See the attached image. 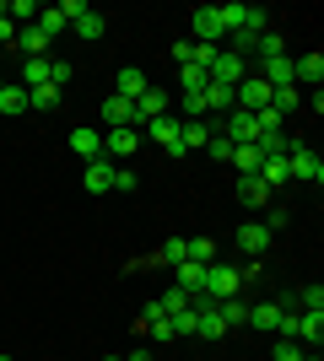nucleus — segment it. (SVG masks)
I'll return each mask as SVG.
<instances>
[{
	"label": "nucleus",
	"mask_w": 324,
	"mask_h": 361,
	"mask_svg": "<svg viewBox=\"0 0 324 361\" xmlns=\"http://www.w3.org/2000/svg\"><path fill=\"white\" fill-rule=\"evenodd\" d=\"M189 38H195V44H211V49H222V38H227L222 6H195V11H189Z\"/></svg>",
	"instance_id": "obj_3"
},
{
	"label": "nucleus",
	"mask_w": 324,
	"mask_h": 361,
	"mask_svg": "<svg viewBox=\"0 0 324 361\" xmlns=\"http://www.w3.org/2000/svg\"><path fill=\"white\" fill-rule=\"evenodd\" d=\"M0 87H6V71H0Z\"/></svg>",
	"instance_id": "obj_44"
},
{
	"label": "nucleus",
	"mask_w": 324,
	"mask_h": 361,
	"mask_svg": "<svg viewBox=\"0 0 324 361\" xmlns=\"http://www.w3.org/2000/svg\"><path fill=\"white\" fill-rule=\"evenodd\" d=\"M287 173H292V183H324V162L308 151V140L287 135Z\"/></svg>",
	"instance_id": "obj_1"
},
{
	"label": "nucleus",
	"mask_w": 324,
	"mask_h": 361,
	"mask_svg": "<svg viewBox=\"0 0 324 361\" xmlns=\"http://www.w3.org/2000/svg\"><path fill=\"white\" fill-rule=\"evenodd\" d=\"M173 275H179V291H184V297H195V291H200V281H205V264L184 259V264H173Z\"/></svg>",
	"instance_id": "obj_22"
},
{
	"label": "nucleus",
	"mask_w": 324,
	"mask_h": 361,
	"mask_svg": "<svg viewBox=\"0 0 324 361\" xmlns=\"http://www.w3.org/2000/svg\"><path fill=\"white\" fill-rule=\"evenodd\" d=\"M0 361H11V356H0Z\"/></svg>",
	"instance_id": "obj_45"
},
{
	"label": "nucleus",
	"mask_w": 324,
	"mask_h": 361,
	"mask_svg": "<svg viewBox=\"0 0 324 361\" xmlns=\"http://www.w3.org/2000/svg\"><path fill=\"white\" fill-rule=\"evenodd\" d=\"M114 189H119V195H130V189H140V178H136V173H130V167H114Z\"/></svg>",
	"instance_id": "obj_35"
},
{
	"label": "nucleus",
	"mask_w": 324,
	"mask_h": 361,
	"mask_svg": "<svg viewBox=\"0 0 324 361\" xmlns=\"http://www.w3.org/2000/svg\"><path fill=\"white\" fill-rule=\"evenodd\" d=\"M205 151H211L216 162H232V140H227V135H222V130H216V135H211V140H205Z\"/></svg>",
	"instance_id": "obj_34"
},
{
	"label": "nucleus",
	"mask_w": 324,
	"mask_h": 361,
	"mask_svg": "<svg viewBox=\"0 0 324 361\" xmlns=\"http://www.w3.org/2000/svg\"><path fill=\"white\" fill-rule=\"evenodd\" d=\"M0 114H6V119H16V114H28V87H16V81H6V87H0Z\"/></svg>",
	"instance_id": "obj_20"
},
{
	"label": "nucleus",
	"mask_w": 324,
	"mask_h": 361,
	"mask_svg": "<svg viewBox=\"0 0 324 361\" xmlns=\"http://www.w3.org/2000/svg\"><path fill=\"white\" fill-rule=\"evenodd\" d=\"M146 334H152L157 345H168V340H179V334H173V324H168V318H157V324H152V329H146Z\"/></svg>",
	"instance_id": "obj_39"
},
{
	"label": "nucleus",
	"mask_w": 324,
	"mask_h": 361,
	"mask_svg": "<svg viewBox=\"0 0 324 361\" xmlns=\"http://www.w3.org/2000/svg\"><path fill=\"white\" fill-rule=\"evenodd\" d=\"M71 151H76L81 162H97V157H103V130H92V124L71 130Z\"/></svg>",
	"instance_id": "obj_12"
},
{
	"label": "nucleus",
	"mask_w": 324,
	"mask_h": 361,
	"mask_svg": "<svg viewBox=\"0 0 324 361\" xmlns=\"http://www.w3.org/2000/svg\"><path fill=\"white\" fill-rule=\"evenodd\" d=\"M184 259H195V264H211V259H216V243H211V238H184Z\"/></svg>",
	"instance_id": "obj_29"
},
{
	"label": "nucleus",
	"mask_w": 324,
	"mask_h": 361,
	"mask_svg": "<svg viewBox=\"0 0 324 361\" xmlns=\"http://www.w3.org/2000/svg\"><path fill=\"white\" fill-rule=\"evenodd\" d=\"M179 124H184V119H179V114H162V119H152V124H140V135H146V140H157V146L168 151L173 140H179Z\"/></svg>",
	"instance_id": "obj_15"
},
{
	"label": "nucleus",
	"mask_w": 324,
	"mask_h": 361,
	"mask_svg": "<svg viewBox=\"0 0 324 361\" xmlns=\"http://www.w3.org/2000/svg\"><path fill=\"white\" fill-rule=\"evenodd\" d=\"M103 361H124V356H103Z\"/></svg>",
	"instance_id": "obj_43"
},
{
	"label": "nucleus",
	"mask_w": 324,
	"mask_h": 361,
	"mask_svg": "<svg viewBox=\"0 0 324 361\" xmlns=\"http://www.w3.org/2000/svg\"><path fill=\"white\" fill-rule=\"evenodd\" d=\"M71 75H76V65H71V60H49V81H54V87H65Z\"/></svg>",
	"instance_id": "obj_36"
},
{
	"label": "nucleus",
	"mask_w": 324,
	"mask_h": 361,
	"mask_svg": "<svg viewBox=\"0 0 324 361\" xmlns=\"http://www.w3.org/2000/svg\"><path fill=\"white\" fill-rule=\"evenodd\" d=\"M168 324H173V334H179V340H189V334H195V324H200V313H195V302H189L184 313H173Z\"/></svg>",
	"instance_id": "obj_32"
},
{
	"label": "nucleus",
	"mask_w": 324,
	"mask_h": 361,
	"mask_svg": "<svg viewBox=\"0 0 324 361\" xmlns=\"http://www.w3.org/2000/svg\"><path fill=\"white\" fill-rule=\"evenodd\" d=\"M54 11H60L65 22H76V16H87V0H60V6H54Z\"/></svg>",
	"instance_id": "obj_38"
},
{
	"label": "nucleus",
	"mask_w": 324,
	"mask_h": 361,
	"mask_svg": "<svg viewBox=\"0 0 324 361\" xmlns=\"http://www.w3.org/2000/svg\"><path fill=\"white\" fill-rule=\"evenodd\" d=\"M200 103H205V114H232V87H222V81H205Z\"/></svg>",
	"instance_id": "obj_19"
},
{
	"label": "nucleus",
	"mask_w": 324,
	"mask_h": 361,
	"mask_svg": "<svg viewBox=\"0 0 324 361\" xmlns=\"http://www.w3.org/2000/svg\"><path fill=\"white\" fill-rule=\"evenodd\" d=\"M28 108H44V114H49V108H60V87H54V81L32 87V92H28Z\"/></svg>",
	"instance_id": "obj_28"
},
{
	"label": "nucleus",
	"mask_w": 324,
	"mask_h": 361,
	"mask_svg": "<svg viewBox=\"0 0 324 361\" xmlns=\"http://www.w3.org/2000/svg\"><path fill=\"white\" fill-rule=\"evenodd\" d=\"M270 361H303V345H297L292 334H276V345H270Z\"/></svg>",
	"instance_id": "obj_31"
},
{
	"label": "nucleus",
	"mask_w": 324,
	"mask_h": 361,
	"mask_svg": "<svg viewBox=\"0 0 324 361\" xmlns=\"http://www.w3.org/2000/svg\"><path fill=\"white\" fill-rule=\"evenodd\" d=\"M157 307H162V313L173 318V313H184V307H189V297H184V291H179V286H173L168 297H157Z\"/></svg>",
	"instance_id": "obj_33"
},
{
	"label": "nucleus",
	"mask_w": 324,
	"mask_h": 361,
	"mask_svg": "<svg viewBox=\"0 0 324 361\" xmlns=\"http://www.w3.org/2000/svg\"><path fill=\"white\" fill-rule=\"evenodd\" d=\"M162 114H173V97H168V92H162V87H146V92H140V97H136V119H130V124H136V130H140V124L162 119Z\"/></svg>",
	"instance_id": "obj_5"
},
{
	"label": "nucleus",
	"mask_w": 324,
	"mask_h": 361,
	"mask_svg": "<svg viewBox=\"0 0 324 361\" xmlns=\"http://www.w3.org/2000/svg\"><path fill=\"white\" fill-rule=\"evenodd\" d=\"M270 108L287 119V114H297V108H303V92H297V87H270Z\"/></svg>",
	"instance_id": "obj_24"
},
{
	"label": "nucleus",
	"mask_w": 324,
	"mask_h": 361,
	"mask_svg": "<svg viewBox=\"0 0 324 361\" xmlns=\"http://www.w3.org/2000/svg\"><path fill=\"white\" fill-rule=\"evenodd\" d=\"M71 27H76L81 38H87V44H97V38H103V32H108V16H103V11H92V6H87V16H76V22H71Z\"/></svg>",
	"instance_id": "obj_23"
},
{
	"label": "nucleus",
	"mask_w": 324,
	"mask_h": 361,
	"mask_svg": "<svg viewBox=\"0 0 324 361\" xmlns=\"http://www.w3.org/2000/svg\"><path fill=\"white\" fill-rule=\"evenodd\" d=\"M0 60H6V54H0Z\"/></svg>",
	"instance_id": "obj_46"
},
{
	"label": "nucleus",
	"mask_w": 324,
	"mask_h": 361,
	"mask_svg": "<svg viewBox=\"0 0 324 361\" xmlns=\"http://www.w3.org/2000/svg\"><path fill=\"white\" fill-rule=\"evenodd\" d=\"M179 75H184V92H205V81H211V75H205V71H195V65H184Z\"/></svg>",
	"instance_id": "obj_37"
},
{
	"label": "nucleus",
	"mask_w": 324,
	"mask_h": 361,
	"mask_svg": "<svg viewBox=\"0 0 324 361\" xmlns=\"http://www.w3.org/2000/svg\"><path fill=\"white\" fill-rule=\"evenodd\" d=\"M216 307H222V324H227V329H238V324L248 318V302L244 297H227V302H216Z\"/></svg>",
	"instance_id": "obj_30"
},
{
	"label": "nucleus",
	"mask_w": 324,
	"mask_h": 361,
	"mask_svg": "<svg viewBox=\"0 0 324 361\" xmlns=\"http://www.w3.org/2000/svg\"><path fill=\"white\" fill-rule=\"evenodd\" d=\"M324 81V54H303V60H292V87L297 92H319Z\"/></svg>",
	"instance_id": "obj_10"
},
{
	"label": "nucleus",
	"mask_w": 324,
	"mask_h": 361,
	"mask_svg": "<svg viewBox=\"0 0 324 361\" xmlns=\"http://www.w3.org/2000/svg\"><path fill=\"white\" fill-rule=\"evenodd\" d=\"M232 108H244V114L270 108V81H265V75H244V81L232 87Z\"/></svg>",
	"instance_id": "obj_4"
},
{
	"label": "nucleus",
	"mask_w": 324,
	"mask_h": 361,
	"mask_svg": "<svg viewBox=\"0 0 324 361\" xmlns=\"http://www.w3.org/2000/svg\"><path fill=\"white\" fill-rule=\"evenodd\" d=\"M238 200H244L248 211H260V205H270V189H265L260 173H248V178H238Z\"/></svg>",
	"instance_id": "obj_18"
},
{
	"label": "nucleus",
	"mask_w": 324,
	"mask_h": 361,
	"mask_svg": "<svg viewBox=\"0 0 324 361\" xmlns=\"http://www.w3.org/2000/svg\"><path fill=\"white\" fill-rule=\"evenodd\" d=\"M238 275H244V286H248V281H260V275H265V259H248Z\"/></svg>",
	"instance_id": "obj_40"
},
{
	"label": "nucleus",
	"mask_w": 324,
	"mask_h": 361,
	"mask_svg": "<svg viewBox=\"0 0 324 361\" xmlns=\"http://www.w3.org/2000/svg\"><path fill=\"white\" fill-rule=\"evenodd\" d=\"M260 178H265V189H287V183H292V173H287V151L265 157V162H260Z\"/></svg>",
	"instance_id": "obj_17"
},
{
	"label": "nucleus",
	"mask_w": 324,
	"mask_h": 361,
	"mask_svg": "<svg viewBox=\"0 0 324 361\" xmlns=\"http://www.w3.org/2000/svg\"><path fill=\"white\" fill-rule=\"evenodd\" d=\"M140 151V130L119 124V130H103V157L108 162H124V157H136Z\"/></svg>",
	"instance_id": "obj_6"
},
{
	"label": "nucleus",
	"mask_w": 324,
	"mask_h": 361,
	"mask_svg": "<svg viewBox=\"0 0 324 361\" xmlns=\"http://www.w3.org/2000/svg\"><path fill=\"white\" fill-rule=\"evenodd\" d=\"M114 167L119 162H108V157H97V162H87V189H92V195H108V189H114Z\"/></svg>",
	"instance_id": "obj_16"
},
{
	"label": "nucleus",
	"mask_w": 324,
	"mask_h": 361,
	"mask_svg": "<svg viewBox=\"0 0 324 361\" xmlns=\"http://www.w3.org/2000/svg\"><path fill=\"white\" fill-rule=\"evenodd\" d=\"M97 119H103V130H119V124L136 119V103H130V97H119V92H108L103 103H97ZM130 130H136V124H130Z\"/></svg>",
	"instance_id": "obj_8"
},
{
	"label": "nucleus",
	"mask_w": 324,
	"mask_h": 361,
	"mask_svg": "<svg viewBox=\"0 0 324 361\" xmlns=\"http://www.w3.org/2000/svg\"><path fill=\"white\" fill-rule=\"evenodd\" d=\"M211 135H216V124H205V119H184V124H179V140L168 146V157H184V151L205 146Z\"/></svg>",
	"instance_id": "obj_7"
},
{
	"label": "nucleus",
	"mask_w": 324,
	"mask_h": 361,
	"mask_svg": "<svg viewBox=\"0 0 324 361\" xmlns=\"http://www.w3.org/2000/svg\"><path fill=\"white\" fill-rule=\"evenodd\" d=\"M244 75H248V60H238V54H227V49L216 54V65H211V81H222V87H238Z\"/></svg>",
	"instance_id": "obj_14"
},
{
	"label": "nucleus",
	"mask_w": 324,
	"mask_h": 361,
	"mask_svg": "<svg viewBox=\"0 0 324 361\" xmlns=\"http://www.w3.org/2000/svg\"><path fill=\"white\" fill-rule=\"evenodd\" d=\"M303 361H319V350H303Z\"/></svg>",
	"instance_id": "obj_42"
},
{
	"label": "nucleus",
	"mask_w": 324,
	"mask_h": 361,
	"mask_svg": "<svg viewBox=\"0 0 324 361\" xmlns=\"http://www.w3.org/2000/svg\"><path fill=\"white\" fill-rule=\"evenodd\" d=\"M16 54H22V60H49V38L38 32V22L16 27Z\"/></svg>",
	"instance_id": "obj_11"
},
{
	"label": "nucleus",
	"mask_w": 324,
	"mask_h": 361,
	"mask_svg": "<svg viewBox=\"0 0 324 361\" xmlns=\"http://www.w3.org/2000/svg\"><path fill=\"white\" fill-rule=\"evenodd\" d=\"M238 248H244L248 259H265V248H270V226H265V221L238 226Z\"/></svg>",
	"instance_id": "obj_13"
},
{
	"label": "nucleus",
	"mask_w": 324,
	"mask_h": 361,
	"mask_svg": "<svg viewBox=\"0 0 324 361\" xmlns=\"http://www.w3.org/2000/svg\"><path fill=\"white\" fill-rule=\"evenodd\" d=\"M65 27H71V22H65V16H60V11H54V6H38V32H44L49 44H54V38H60V32H65Z\"/></svg>",
	"instance_id": "obj_26"
},
{
	"label": "nucleus",
	"mask_w": 324,
	"mask_h": 361,
	"mask_svg": "<svg viewBox=\"0 0 324 361\" xmlns=\"http://www.w3.org/2000/svg\"><path fill=\"white\" fill-rule=\"evenodd\" d=\"M222 135H227L232 146H254V140H260V124H254V114H244V108H232L227 119H222Z\"/></svg>",
	"instance_id": "obj_9"
},
{
	"label": "nucleus",
	"mask_w": 324,
	"mask_h": 361,
	"mask_svg": "<svg viewBox=\"0 0 324 361\" xmlns=\"http://www.w3.org/2000/svg\"><path fill=\"white\" fill-rule=\"evenodd\" d=\"M124 361H157V356H152V350H146V345H140L136 356H124Z\"/></svg>",
	"instance_id": "obj_41"
},
{
	"label": "nucleus",
	"mask_w": 324,
	"mask_h": 361,
	"mask_svg": "<svg viewBox=\"0 0 324 361\" xmlns=\"http://www.w3.org/2000/svg\"><path fill=\"white\" fill-rule=\"evenodd\" d=\"M146 87H152V81H146V75H140L136 65H124V71H119V81H114V92H119V97H130V103H136V97H140Z\"/></svg>",
	"instance_id": "obj_21"
},
{
	"label": "nucleus",
	"mask_w": 324,
	"mask_h": 361,
	"mask_svg": "<svg viewBox=\"0 0 324 361\" xmlns=\"http://www.w3.org/2000/svg\"><path fill=\"white\" fill-rule=\"evenodd\" d=\"M238 291H244V275L232 270V264H222V259H211V264H205V281H200V297L227 302V297H238Z\"/></svg>",
	"instance_id": "obj_2"
},
{
	"label": "nucleus",
	"mask_w": 324,
	"mask_h": 361,
	"mask_svg": "<svg viewBox=\"0 0 324 361\" xmlns=\"http://www.w3.org/2000/svg\"><path fill=\"white\" fill-rule=\"evenodd\" d=\"M265 81H270V87H292V60H287V54H281V60H265Z\"/></svg>",
	"instance_id": "obj_27"
},
{
	"label": "nucleus",
	"mask_w": 324,
	"mask_h": 361,
	"mask_svg": "<svg viewBox=\"0 0 324 361\" xmlns=\"http://www.w3.org/2000/svg\"><path fill=\"white\" fill-rule=\"evenodd\" d=\"M260 146H232V167H238V178H248V173H260Z\"/></svg>",
	"instance_id": "obj_25"
}]
</instances>
